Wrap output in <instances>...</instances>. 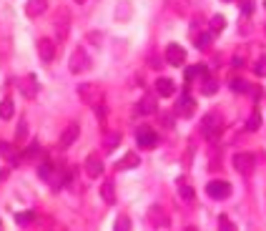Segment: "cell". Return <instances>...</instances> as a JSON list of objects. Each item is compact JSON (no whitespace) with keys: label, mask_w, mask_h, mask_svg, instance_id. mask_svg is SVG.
Returning <instances> with one entry per match:
<instances>
[{"label":"cell","mask_w":266,"mask_h":231,"mask_svg":"<svg viewBox=\"0 0 266 231\" xmlns=\"http://www.w3.org/2000/svg\"><path fill=\"white\" fill-rule=\"evenodd\" d=\"M38 156H43V146L35 141V143H31V146H28V151L23 153V158H25V161H35Z\"/></svg>","instance_id":"obj_23"},{"label":"cell","mask_w":266,"mask_h":231,"mask_svg":"<svg viewBox=\"0 0 266 231\" xmlns=\"http://www.w3.org/2000/svg\"><path fill=\"white\" fill-rule=\"evenodd\" d=\"M68 25H70L68 10H61V13H58V18H55V33H58V40H66V35H68Z\"/></svg>","instance_id":"obj_12"},{"label":"cell","mask_w":266,"mask_h":231,"mask_svg":"<svg viewBox=\"0 0 266 231\" xmlns=\"http://www.w3.org/2000/svg\"><path fill=\"white\" fill-rule=\"evenodd\" d=\"M33 219H35L33 214H16V221H18L20 226H28V224H33Z\"/></svg>","instance_id":"obj_32"},{"label":"cell","mask_w":266,"mask_h":231,"mask_svg":"<svg viewBox=\"0 0 266 231\" xmlns=\"http://www.w3.org/2000/svg\"><path fill=\"white\" fill-rule=\"evenodd\" d=\"M0 156H5L10 164H18V151L10 146V143H5V141H0Z\"/></svg>","instance_id":"obj_19"},{"label":"cell","mask_w":266,"mask_h":231,"mask_svg":"<svg viewBox=\"0 0 266 231\" xmlns=\"http://www.w3.org/2000/svg\"><path fill=\"white\" fill-rule=\"evenodd\" d=\"M121 143V133H106V138H103V148H106V153L116 151V146Z\"/></svg>","instance_id":"obj_21"},{"label":"cell","mask_w":266,"mask_h":231,"mask_svg":"<svg viewBox=\"0 0 266 231\" xmlns=\"http://www.w3.org/2000/svg\"><path fill=\"white\" fill-rule=\"evenodd\" d=\"M146 221H149V226H153V229H168V224H171L166 209H161V206H151L149 214H146Z\"/></svg>","instance_id":"obj_4"},{"label":"cell","mask_w":266,"mask_h":231,"mask_svg":"<svg viewBox=\"0 0 266 231\" xmlns=\"http://www.w3.org/2000/svg\"><path fill=\"white\" fill-rule=\"evenodd\" d=\"M231 85H233V91H236V93H246V88H249V85H246L244 81H239V78L231 81Z\"/></svg>","instance_id":"obj_35"},{"label":"cell","mask_w":266,"mask_h":231,"mask_svg":"<svg viewBox=\"0 0 266 231\" xmlns=\"http://www.w3.org/2000/svg\"><path fill=\"white\" fill-rule=\"evenodd\" d=\"M38 55H40V61L50 63L53 58H55V43L50 38H40L38 40Z\"/></svg>","instance_id":"obj_10"},{"label":"cell","mask_w":266,"mask_h":231,"mask_svg":"<svg viewBox=\"0 0 266 231\" xmlns=\"http://www.w3.org/2000/svg\"><path fill=\"white\" fill-rule=\"evenodd\" d=\"M156 93H158L161 98L173 96V93H176V83H173L171 78H158V81H156Z\"/></svg>","instance_id":"obj_15"},{"label":"cell","mask_w":266,"mask_h":231,"mask_svg":"<svg viewBox=\"0 0 266 231\" xmlns=\"http://www.w3.org/2000/svg\"><path fill=\"white\" fill-rule=\"evenodd\" d=\"M0 226H3V224H0Z\"/></svg>","instance_id":"obj_40"},{"label":"cell","mask_w":266,"mask_h":231,"mask_svg":"<svg viewBox=\"0 0 266 231\" xmlns=\"http://www.w3.org/2000/svg\"><path fill=\"white\" fill-rule=\"evenodd\" d=\"M179 194H181V198H186V201H194V189H191L188 183H179Z\"/></svg>","instance_id":"obj_30"},{"label":"cell","mask_w":266,"mask_h":231,"mask_svg":"<svg viewBox=\"0 0 266 231\" xmlns=\"http://www.w3.org/2000/svg\"><path fill=\"white\" fill-rule=\"evenodd\" d=\"M83 168H85V173H88L91 179H98L100 173H103V161L98 158V153H91V156H88L85 164H83Z\"/></svg>","instance_id":"obj_11"},{"label":"cell","mask_w":266,"mask_h":231,"mask_svg":"<svg viewBox=\"0 0 266 231\" xmlns=\"http://www.w3.org/2000/svg\"><path fill=\"white\" fill-rule=\"evenodd\" d=\"M216 91H218V83H216L214 78H209V76H203V81H201V93H203V96H216Z\"/></svg>","instance_id":"obj_20"},{"label":"cell","mask_w":266,"mask_h":231,"mask_svg":"<svg viewBox=\"0 0 266 231\" xmlns=\"http://www.w3.org/2000/svg\"><path fill=\"white\" fill-rule=\"evenodd\" d=\"M138 113H143V116H151V113H156V96H143L141 100H138Z\"/></svg>","instance_id":"obj_17"},{"label":"cell","mask_w":266,"mask_h":231,"mask_svg":"<svg viewBox=\"0 0 266 231\" xmlns=\"http://www.w3.org/2000/svg\"><path fill=\"white\" fill-rule=\"evenodd\" d=\"M224 131V118L218 113H206V118L201 121V133L206 138H218Z\"/></svg>","instance_id":"obj_1"},{"label":"cell","mask_w":266,"mask_h":231,"mask_svg":"<svg viewBox=\"0 0 266 231\" xmlns=\"http://www.w3.org/2000/svg\"><path fill=\"white\" fill-rule=\"evenodd\" d=\"M46 8H48V0H28L25 13H28L31 18H35V16H43V13H46Z\"/></svg>","instance_id":"obj_16"},{"label":"cell","mask_w":266,"mask_h":231,"mask_svg":"<svg viewBox=\"0 0 266 231\" xmlns=\"http://www.w3.org/2000/svg\"><path fill=\"white\" fill-rule=\"evenodd\" d=\"M38 176H40L43 181H50V179H53V166H50V164H40V166H38Z\"/></svg>","instance_id":"obj_29"},{"label":"cell","mask_w":266,"mask_h":231,"mask_svg":"<svg viewBox=\"0 0 266 231\" xmlns=\"http://www.w3.org/2000/svg\"><path fill=\"white\" fill-rule=\"evenodd\" d=\"M100 196H103V201H106V204H113L116 201V191H113V181H106L100 186Z\"/></svg>","instance_id":"obj_22"},{"label":"cell","mask_w":266,"mask_h":231,"mask_svg":"<svg viewBox=\"0 0 266 231\" xmlns=\"http://www.w3.org/2000/svg\"><path fill=\"white\" fill-rule=\"evenodd\" d=\"M224 28H226V18H224V16H214V18H211V33H214V35H218Z\"/></svg>","instance_id":"obj_27"},{"label":"cell","mask_w":266,"mask_h":231,"mask_svg":"<svg viewBox=\"0 0 266 231\" xmlns=\"http://www.w3.org/2000/svg\"><path fill=\"white\" fill-rule=\"evenodd\" d=\"M0 118H3V121H10L13 118V100L10 98L0 100Z\"/></svg>","instance_id":"obj_25"},{"label":"cell","mask_w":266,"mask_h":231,"mask_svg":"<svg viewBox=\"0 0 266 231\" xmlns=\"http://www.w3.org/2000/svg\"><path fill=\"white\" fill-rule=\"evenodd\" d=\"M20 93H23L25 98H35V96H38V78H35V76H25V78L20 81Z\"/></svg>","instance_id":"obj_13"},{"label":"cell","mask_w":266,"mask_h":231,"mask_svg":"<svg viewBox=\"0 0 266 231\" xmlns=\"http://www.w3.org/2000/svg\"><path fill=\"white\" fill-rule=\"evenodd\" d=\"M261 128V113L259 111H251L249 121H246V131H259Z\"/></svg>","instance_id":"obj_24"},{"label":"cell","mask_w":266,"mask_h":231,"mask_svg":"<svg viewBox=\"0 0 266 231\" xmlns=\"http://www.w3.org/2000/svg\"><path fill=\"white\" fill-rule=\"evenodd\" d=\"M196 76H206V68L203 66H191V68H186V81H194Z\"/></svg>","instance_id":"obj_28"},{"label":"cell","mask_w":266,"mask_h":231,"mask_svg":"<svg viewBox=\"0 0 266 231\" xmlns=\"http://www.w3.org/2000/svg\"><path fill=\"white\" fill-rule=\"evenodd\" d=\"M136 141H138V146H141V148H153L156 143H158V136H156L153 128L141 126L138 131H136Z\"/></svg>","instance_id":"obj_6"},{"label":"cell","mask_w":266,"mask_h":231,"mask_svg":"<svg viewBox=\"0 0 266 231\" xmlns=\"http://www.w3.org/2000/svg\"><path fill=\"white\" fill-rule=\"evenodd\" d=\"M116 229H121V231L131 229V219H128V216H118V219H116Z\"/></svg>","instance_id":"obj_33"},{"label":"cell","mask_w":266,"mask_h":231,"mask_svg":"<svg viewBox=\"0 0 266 231\" xmlns=\"http://www.w3.org/2000/svg\"><path fill=\"white\" fill-rule=\"evenodd\" d=\"M93 66L91 61V55L85 53V48H76L70 55V61H68V68H70V73H83V70H88Z\"/></svg>","instance_id":"obj_3"},{"label":"cell","mask_w":266,"mask_h":231,"mask_svg":"<svg viewBox=\"0 0 266 231\" xmlns=\"http://www.w3.org/2000/svg\"><path fill=\"white\" fill-rule=\"evenodd\" d=\"M206 194H209L211 198L216 201H224L231 196V183L229 181H211L209 186H206Z\"/></svg>","instance_id":"obj_5"},{"label":"cell","mask_w":266,"mask_h":231,"mask_svg":"<svg viewBox=\"0 0 266 231\" xmlns=\"http://www.w3.org/2000/svg\"><path fill=\"white\" fill-rule=\"evenodd\" d=\"M211 40H214V33H199V35H196V48L206 50V48L211 46Z\"/></svg>","instance_id":"obj_26"},{"label":"cell","mask_w":266,"mask_h":231,"mask_svg":"<svg viewBox=\"0 0 266 231\" xmlns=\"http://www.w3.org/2000/svg\"><path fill=\"white\" fill-rule=\"evenodd\" d=\"M78 96H81V100L83 103H88V106H100V100H103V93H100V88L96 83H81L78 85Z\"/></svg>","instance_id":"obj_2"},{"label":"cell","mask_w":266,"mask_h":231,"mask_svg":"<svg viewBox=\"0 0 266 231\" xmlns=\"http://www.w3.org/2000/svg\"><path fill=\"white\" fill-rule=\"evenodd\" d=\"M218 224L224 226V229H233V224H231V221L226 219V216H221V219H218Z\"/></svg>","instance_id":"obj_36"},{"label":"cell","mask_w":266,"mask_h":231,"mask_svg":"<svg viewBox=\"0 0 266 231\" xmlns=\"http://www.w3.org/2000/svg\"><path fill=\"white\" fill-rule=\"evenodd\" d=\"M254 166H256V158L251 153H236L233 156V168L239 173H246V176H249V173L254 171Z\"/></svg>","instance_id":"obj_7"},{"label":"cell","mask_w":266,"mask_h":231,"mask_svg":"<svg viewBox=\"0 0 266 231\" xmlns=\"http://www.w3.org/2000/svg\"><path fill=\"white\" fill-rule=\"evenodd\" d=\"M251 10H254V5H251V3H241V13H244V16H249Z\"/></svg>","instance_id":"obj_37"},{"label":"cell","mask_w":266,"mask_h":231,"mask_svg":"<svg viewBox=\"0 0 266 231\" xmlns=\"http://www.w3.org/2000/svg\"><path fill=\"white\" fill-rule=\"evenodd\" d=\"M166 61L171 66H183L186 63V48H181L179 43H171L166 46Z\"/></svg>","instance_id":"obj_9"},{"label":"cell","mask_w":266,"mask_h":231,"mask_svg":"<svg viewBox=\"0 0 266 231\" xmlns=\"http://www.w3.org/2000/svg\"><path fill=\"white\" fill-rule=\"evenodd\" d=\"M254 73H256V76H266V58H259V61H256Z\"/></svg>","instance_id":"obj_34"},{"label":"cell","mask_w":266,"mask_h":231,"mask_svg":"<svg viewBox=\"0 0 266 231\" xmlns=\"http://www.w3.org/2000/svg\"><path fill=\"white\" fill-rule=\"evenodd\" d=\"M78 133H81V126H78V123H70L66 131H63V136H61V148L73 146V143H76V138H78Z\"/></svg>","instance_id":"obj_14"},{"label":"cell","mask_w":266,"mask_h":231,"mask_svg":"<svg viewBox=\"0 0 266 231\" xmlns=\"http://www.w3.org/2000/svg\"><path fill=\"white\" fill-rule=\"evenodd\" d=\"M76 3H85V0H76Z\"/></svg>","instance_id":"obj_38"},{"label":"cell","mask_w":266,"mask_h":231,"mask_svg":"<svg viewBox=\"0 0 266 231\" xmlns=\"http://www.w3.org/2000/svg\"><path fill=\"white\" fill-rule=\"evenodd\" d=\"M25 136H28V123H25V118L18 123V131H16V141L18 143H23L25 141Z\"/></svg>","instance_id":"obj_31"},{"label":"cell","mask_w":266,"mask_h":231,"mask_svg":"<svg viewBox=\"0 0 266 231\" xmlns=\"http://www.w3.org/2000/svg\"><path fill=\"white\" fill-rule=\"evenodd\" d=\"M224 3H231V0H224Z\"/></svg>","instance_id":"obj_39"},{"label":"cell","mask_w":266,"mask_h":231,"mask_svg":"<svg viewBox=\"0 0 266 231\" xmlns=\"http://www.w3.org/2000/svg\"><path fill=\"white\" fill-rule=\"evenodd\" d=\"M194 113H196V100L191 98L188 93H183L179 98V103H176V116H181V118H191Z\"/></svg>","instance_id":"obj_8"},{"label":"cell","mask_w":266,"mask_h":231,"mask_svg":"<svg viewBox=\"0 0 266 231\" xmlns=\"http://www.w3.org/2000/svg\"><path fill=\"white\" fill-rule=\"evenodd\" d=\"M138 164H141V158H138L136 153H126L121 161L116 164V168H118V171H128V168H138Z\"/></svg>","instance_id":"obj_18"}]
</instances>
